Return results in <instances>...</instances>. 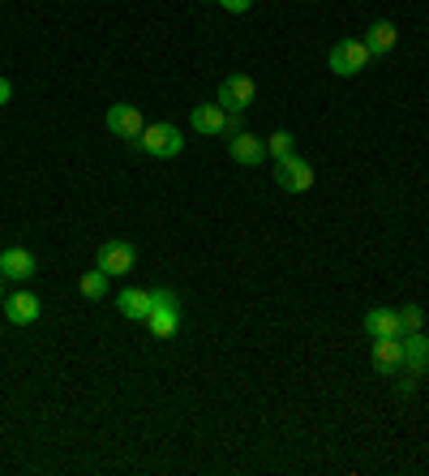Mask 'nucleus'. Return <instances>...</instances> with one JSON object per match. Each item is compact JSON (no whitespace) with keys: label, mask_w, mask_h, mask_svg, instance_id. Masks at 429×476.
Instances as JSON below:
<instances>
[{"label":"nucleus","mask_w":429,"mask_h":476,"mask_svg":"<svg viewBox=\"0 0 429 476\" xmlns=\"http://www.w3.org/2000/svg\"><path fill=\"white\" fill-rule=\"evenodd\" d=\"M404 370V343L399 339H374V373L395 378Z\"/></svg>","instance_id":"10"},{"label":"nucleus","mask_w":429,"mask_h":476,"mask_svg":"<svg viewBox=\"0 0 429 476\" xmlns=\"http://www.w3.org/2000/svg\"><path fill=\"white\" fill-rule=\"evenodd\" d=\"M404 343V373L408 378H425L429 373V339L425 331H408V335H399Z\"/></svg>","instance_id":"8"},{"label":"nucleus","mask_w":429,"mask_h":476,"mask_svg":"<svg viewBox=\"0 0 429 476\" xmlns=\"http://www.w3.org/2000/svg\"><path fill=\"white\" fill-rule=\"evenodd\" d=\"M35 253L31 249H5L0 253V275H9V279H35Z\"/></svg>","instance_id":"11"},{"label":"nucleus","mask_w":429,"mask_h":476,"mask_svg":"<svg viewBox=\"0 0 429 476\" xmlns=\"http://www.w3.org/2000/svg\"><path fill=\"white\" fill-rule=\"evenodd\" d=\"M5 317L14 322V326H31L39 317V297L35 292H18V297L5 300Z\"/></svg>","instance_id":"15"},{"label":"nucleus","mask_w":429,"mask_h":476,"mask_svg":"<svg viewBox=\"0 0 429 476\" xmlns=\"http://www.w3.org/2000/svg\"><path fill=\"white\" fill-rule=\"evenodd\" d=\"M9 99H14V87H9V78H0V107L9 104Z\"/></svg>","instance_id":"21"},{"label":"nucleus","mask_w":429,"mask_h":476,"mask_svg":"<svg viewBox=\"0 0 429 476\" xmlns=\"http://www.w3.org/2000/svg\"><path fill=\"white\" fill-rule=\"evenodd\" d=\"M138 151H146L151 159H177L180 151H185V138H180V129L177 124H146L142 129V138L133 142Z\"/></svg>","instance_id":"1"},{"label":"nucleus","mask_w":429,"mask_h":476,"mask_svg":"<svg viewBox=\"0 0 429 476\" xmlns=\"http://www.w3.org/2000/svg\"><path fill=\"white\" fill-rule=\"evenodd\" d=\"M399 326H404V335L408 331H425V309L421 305H404L399 309Z\"/></svg>","instance_id":"18"},{"label":"nucleus","mask_w":429,"mask_h":476,"mask_svg":"<svg viewBox=\"0 0 429 476\" xmlns=\"http://www.w3.org/2000/svg\"><path fill=\"white\" fill-rule=\"evenodd\" d=\"M104 124L112 129V138H129V142H138L142 138V129H146L142 112H138L133 104H112L107 107V116H104Z\"/></svg>","instance_id":"6"},{"label":"nucleus","mask_w":429,"mask_h":476,"mask_svg":"<svg viewBox=\"0 0 429 476\" xmlns=\"http://www.w3.org/2000/svg\"><path fill=\"white\" fill-rule=\"evenodd\" d=\"M197 133H241V112H228L224 104H197L194 116H189Z\"/></svg>","instance_id":"3"},{"label":"nucleus","mask_w":429,"mask_h":476,"mask_svg":"<svg viewBox=\"0 0 429 476\" xmlns=\"http://www.w3.org/2000/svg\"><path fill=\"white\" fill-rule=\"evenodd\" d=\"M275 185H279L284 194H305V189H314V168H309L305 159L288 155L275 163Z\"/></svg>","instance_id":"5"},{"label":"nucleus","mask_w":429,"mask_h":476,"mask_svg":"<svg viewBox=\"0 0 429 476\" xmlns=\"http://www.w3.org/2000/svg\"><path fill=\"white\" fill-rule=\"evenodd\" d=\"M365 335L370 339H399L404 335L399 309H370V314H365Z\"/></svg>","instance_id":"12"},{"label":"nucleus","mask_w":429,"mask_h":476,"mask_svg":"<svg viewBox=\"0 0 429 476\" xmlns=\"http://www.w3.org/2000/svg\"><path fill=\"white\" fill-rule=\"evenodd\" d=\"M151 305H155V292H146V288H125V292L116 297V309H121L129 322H146Z\"/></svg>","instance_id":"14"},{"label":"nucleus","mask_w":429,"mask_h":476,"mask_svg":"<svg viewBox=\"0 0 429 476\" xmlns=\"http://www.w3.org/2000/svg\"><path fill=\"white\" fill-rule=\"evenodd\" d=\"M292 133H288V129H279V133H270V142H267V155H275V159H288L292 155Z\"/></svg>","instance_id":"19"},{"label":"nucleus","mask_w":429,"mask_h":476,"mask_svg":"<svg viewBox=\"0 0 429 476\" xmlns=\"http://www.w3.org/2000/svg\"><path fill=\"white\" fill-rule=\"evenodd\" d=\"M133 245L129 241H107V245H99V270H107V275H129L133 270Z\"/></svg>","instance_id":"9"},{"label":"nucleus","mask_w":429,"mask_h":476,"mask_svg":"<svg viewBox=\"0 0 429 476\" xmlns=\"http://www.w3.org/2000/svg\"><path fill=\"white\" fill-rule=\"evenodd\" d=\"M0 300H5V275H0Z\"/></svg>","instance_id":"22"},{"label":"nucleus","mask_w":429,"mask_h":476,"mask_svg":"<svg viewBox=\"0 0 429 476\" xmlns=\"http://www.w3.org/2000/svg\"><path fill=\"white\" fill-rule=\"evenodd\" d=\"M228 151H233L236 163L253 168V163H262V159H267V142L253 138V133H245V129H241V133H233V138H228Z\"/></svg>","instance_id":"13"},{"label":"nucleus","mask_w":429,"mask_h":476,"mask_svg":"<svg viewBox=\"0 0 429 476\" xmlns=\"http://www.w3.org/2000/svg\"><path fill=\"white\" fill-rule=\"evenodd\" d=\"M253 95H258V87H253V78H245V73H233V78L219 82V104L228 107V112H245L253 104Z\"/></svg>","instance_id":"7"},{"label":"nucleus","mask_w":429,"mask_h":476,"mask_svg":"<svg viewBox=\"0 0 429 476\" xmlns=\"http://www.w3.org/2000/svg\"><path fill=\"white\" fill-rule=\"evenodd\" d=\"M219 5H224L228 14H250V5H253V0H219Z\"/></svg>","instance_id":"20"},{"label":"nucleus","mask_w":429,"mask_h":476,"mask_svg":"<svg viewBox=\"0 0 429 476\" xmlns=\"http://www.w3.org/2000/svg\"><path fill=\"white\" fill-rule=\"evenodd\" d=\"M107 279H112V275L95 266V270H87V275L78 279V292H82L87 300H104V297H107Z\"/></svg>","instance_id":"17"},{"label":"nucleus","mask_w":429,"mask_h":476,"mask_svg":"<svg viewBox=\"0 0 429 476\" xmlns=\"http://www.w3.org/2000/svg\"><path fill=\"white\" fill-rule=\"evenodd\" d=\"M146 331L155 339H172L180 331V300L172 297L168 288L155 292V305H151V314H146Z\"/></svg>","instance_id":"2"},{"label":"nucleus","mask_w":429,"mask_h":476,"mask_svg":"<svg viewBox=\"0 0 429 476\" xmlns=\"http://www.w3.org/2000/svg\"><path fill=\"white\" fill-rule=\"evenodd\" d=\"M370 60H374V56H370V48H365L361 39H343V43L331 48V60H326V65H331L335 78H352V73H361Z\"/></svg>","instance_id":"4"},{"label":"nucleus","mask_w":429,"mask_h":476,"mask_svg":"<svg viewBox=\"0 0 429 476\" xmlns=\"http://www.w3.org/2000/svg\"><path fill=\"white\" fill-rule=\"evenodd\" d=\"M395 39H399V31H395L391 22H374V26H370V39H365V48H370V56H387L395 48Z\"/></svg>","instance_id":"16"}]
</instances>
